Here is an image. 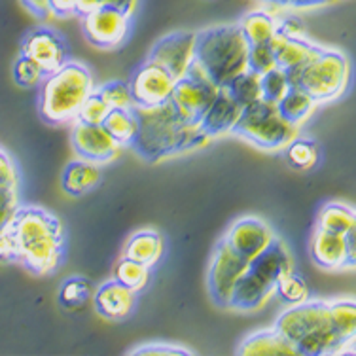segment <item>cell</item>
Instances as JSON below:
<instances>
[{"label": "cell", "instance_id": "6da1fadb", "mask_svg": "<svg viewBox=\"0 0 356 356\" xmlns=\"http://www.w3.org/2000/svg\"><path fill=\"white\" fill-rule=\"evenodd\" d=\"M63 248L61 222L42 207L17 205L14 216L0 232V260L15 261L36 275L55 271Z\"/></svg>", "mask_w": 356, "mask_h": 356}, {"label": "cell", "instance_id": "7a4b0ae2", "mask_svg": "<svg viewBox=\"0 0 356 356\" xmlns=\"http://www.w3.org/2000/svg\"><path fill=\"white\" fill-rule=\"evenodd\" d=\"M138 131L129 148L146 163H158L197 150L211 138L199 124L184 122L171 101L158 106H133Z\"/></svg>", "mask_w": 356, "mask_h": 356}, {"label": "cell", "instance_id": "3957f363", "mask_svg": "<svg viewBox=\"0 0 356 356\" xmlns=\"http://www.w3.org/2000/svg\"><path fill=\"white\" fill-rule=\"evenodd\" d=\"M248 48L237 23L203 29L195 33L192 67L214 88L224 89L248 70Z\"/></svg>", "mask_w": 356, "mask_h": 356}, {"label": "cell", "instance_id": "277c9868", "mask_svg": "<svg viewBox=\"0 0 356 356\" xmlns=\"http://www.w3.org/2000/svg\"><path fill=\"white\" fill-rule=\"evenodd\" d=\"M95 89L93 76L82 63L67 61L42 82L40 114L48 124L74 122L89 93Z\"/></svg>", "mask_w": 356, "mask_h": 356}, {"label": "cell", "instance_id": "5b68a950", "mask_svg": "<svg viewBox=\"0 0 356 356\" xmlns=\"http://www.w3.org/2000/svg\"><path fill=\"white\" fill-rule=\"evenodd\" d=\"M290 86L302 88L315 103L336 101L350 80V63L341 51L324 48L303 69L286 72Z\"/></svg>", "mask_w": 356, "mask_h": 356}, {"label": "cell", "instance_id": "8992f818", "mask_svg": "<svg viewBox=\"0 0 356 356\" xmlns=\"http://www.w3.org/2000/svg\"><path fill=\"white\" fill-rule=\"evenodd\" d=\"M232 133L260 150L275 152L284 150V146L298 137V127L288 124L279 114L275 103L260 99L241 110Z\"/></svg>", "mask_w": 356, "mask_h": 356}, {"label": "cell", "instance_id": "52a82bcc", "mask_svg": "<svg viewBox=\"0 0 356 356\" xmlns=\"http://www.w3.org/2000/svg\"><path fill=\"white\" fill-rule=\"evenodd\" d=\"M286 341L296 345L305 337L332 328L328 315V302L324 300H311L296 303L279 315L273 326Z\"/></svg>", "mask_w": 356, "mask_h": 356}, {"label": "cell", "instance_id": "ba28073f", "mask_svg": "<svg viewBox=\"0 0 356 356\" xmlns=\"http://www.w3.org/2000/svg\"><path fill=\"white\" fill-rule=\"evenodd\" d=\"M216 93L218 89L190 65L188 72L175 82L169 101L184 122L199 124L201 118L205 116L207 108L214 101Z\"/></svg>", "mask_w": 356, "mask_h": 356}, {"label": "cell", "instance_id": "9c48e42d", "mask_svg": "<svg viewBox=\"0 0 356 356\" xmlns=\"http://www.w3.org/2000/svg\"><path fill=\"white\" fill-rule=\"evenodd\" d=\"M131 17L122 10L101 6L91 10L82 17L83 35L91 46L99 49L120 48L131 33Z\"/></svg>", "mask_w": 356, "mask_h": 356}, {"label": "cell", "instance_id": "30bf717a", "mask_svg": "<svg viewBox=\"0 0 356 356\" xmlns=\"http://www.w3.org/2000/svg\"><path fill=\"white\" fill-rule=\"evenodd\" d=\"M248 269V261L243 260L239 254L229 248L226 241L222 239L214 247L209 273H207V286L213 302L222 309H227L229 296L239 281V277Z\"/></svg>", "mask_w": 356, "mask_h": 356}, {"label": "cell", "instance_id": "8fae6325", "mask_svg": "<svg viewBox=\"0 0 356 356\" xmlns=\"http://www.w3.org/2000/svg\"><path fill=\"white\" fill-rule=\"evenodd\" d=\"M175 82L177 80L169 70L146 59L135 70L133 80L129 83L133 103L135 106H144V108L167 103L171 99Z\"/></svg>", "mask_w": 356, "mask_h": 356}, {"label": "cell", "instance_id": "7c38bea8", "mask_svg": "<svg viewBox=\"0 0 356 356\" xmlns=\"http://www.w3.org/2000/svg\"><path fill=\"white\" fill-rule=\"evenodd\" d=\"M195 51V33L192 31H175L159 38L150 49L148 61L156 63L169 70L175 80L182 78L193 63Z\"/></svg>", "mask_w": 356, "mask_h": 356}, {"label": "cell", "instance_id": "4fadbf2b", "mask_svg": "<svg viewBox=\"0 0 356 356\" xmlns=\"http://www.w3.org/2000/svg\"><path fill=\"white\" fill-rule=\"evenodd\" d=\"M70 143L78 158L97 165L110 163L120 150V144L110 137L103 125L82 124V122H74L72 125Z\"/></svg>", "mask_w": 356, "mask_h": 356}, {"label": "cell", "instance_id": "5bb4252c", "mask_svg": "<svg viewBox=\"0 0 356 356\" xmlns=\"http://www.w3.org/2000/svg\"><path fill=\"white\" fill-rule=\"evenodd\" d=\"M226 241L232 250L239 254L243 260L252 261L260 252H264L271 241L275 239L273 229L269 227L267 222L256 216H247V218L237 220L229 229H227Z\"/></svg>", "mask_w": 356, "mask_h": 356}, {"label": "cell", "instance_id": "9a60e30c", "mask_svg": "<svg viewBox=\"0 0 356 356\" xmlns=\"http://www.w3.org/2000/svg\"><path fill=\"white\" fill-rule=\"evenodd\" d=\"M21 55H27L29 59L38 63L46 74L54 72L67 63V46L63 36L49 27L33 29L21 46Z\"/></svg>", "mask_w": 356, "mask_h": 356}, {"label": "cell", "instance_id": "2e32d148", "mask_svg": "<svg viewBox=\"0 0 356 356\" xmlns=\"http://www.w3.org/2000/svg\"><path fill=\"white\" fill-rule=\"evenodd\" d=\"M311 258L316 266L326 271H336V269H353L356 260H353L347 250V241L345 235L324 232L315 227L313 237H311Z\"/></svg>", "mask_w": 356, "mask_h": 356}, {"label": "cell", "instance_id": "e0dca14e", "mask_svg": "<svg viewBox=\"0 0 356 356\" xmlns=\"http://www.w3.org/2000/svg\"><path fill=\"white\" fill-rule=\"evenodd\" d=\"M248 271L269 286H275V282L281 277L294 271V260L288 252L286 245L279 237H275L264 252L248 261Z\"/></svg>", "mask_w": 356, "mask_h": 356}, {"label": "cell", "instance_id": "ac0fdd59", "mask_svg": "<svg viewBox=\"0 0 356 356\" xmlns=\"http://www.w3.org/2000/svg\"><path fill=\"white\" fill-rule=\"evenodd\" d=\"M91 298L97 313L106 321H124L135 309V292L116 279L101 284Z\"/></svg>", "mask_w": 356, "mask_h": 356}, {"label": "cell", "instance_id": "d6986e66", "mask_svg": "<svg viewBox=\"0 0 356 356\" xmlns=\"http://www.w3.org/2000/svg\"><path fill=\"white\" fill-rule=\"evenodd\" d=\"M273 294L275 286L266 284L247 269L233 286L227 309L239 311V313H252V311L264 307Z\"/></svg>", "mask_w": 356, "mask_h": 356}, {"label": "cell", "instance_id": "ffe728a7", "mask_svg": "<svg viewBox=\"0 0 356 356\" xmlns=\"http://www.w3.org/2000/svg\"><path fill=\"white\" fill-rule=\"evenodd\" d=\"M239 114L241 108L233 103L232 97L227 95L224 89H218V93L214 97L211 106L207 108L205 116L201 118L199 125L209 138L222 137V135L232 133Z\"/></svg>", "mask_w": 356, "mask_h": 356}, {"label": "cell", "instance_id": "44dd1931", "mask_svg": "<svg viewBox=\"0 0 356 356\" xmlns=\"http://www.w3.org/2000/svg\"><path fill=\"white\" fill-rule=\"evenodd\" d=\"M103 175L99 165L86 161V159H74L65 167L61 175L63 192L70 197H82L86 193L93 192L101 184Z\"/></svg>", "mask_w": 356, "mask_h": 356}, {"label": "cell", "instance_id": "7402d4cb", "mask_svg": "<svg viewBox=\"0 0 356 356\" xmlns=\"http://www.w3.org/2000/svg\"><path fill=\"white\" fill-rule=\"evenodd\" d=\"M241 356H296L294 345L286 341L275 328L260 330L247 336L237 347Z\"/></svg>", "mask_w": 356, "mask_h": 356}, {"label": "cell", "instance_id": "603a6c76", "mask_svg": "<svg viewBox=\"0 0 356 356\" xmlns=\"http://www.w3.org/2000/svg\"><path fill=\"white\" fill-rule=\"evenodd\" d=\"M322 46L305 38H288L281 48L275 51L277 67L284 72H294L303 69L309 61H313L316 55L322 51Z\"/></svg>", "mask_w": 356, "mask_h": 356}, {"label": "cell", "instance_id": "cb8c5ba5", "mask_svg": "<svg viewBox=\"0 0 356 356\" xmlns=\"http://www.w3.org/2000/svg\"><path fill=\"white\" fill-rule=\"evenodd\" d=\"M163 254V237L156 229H140L131 235L124 248V258L154 267Z\"/></svg>", "mask_w": 356, "mask_h": 356}, {"label": "cell", "instance_id": "d4e9b609", "mask_svg": "<svg viewBox=\"0 0 356 356\" xmlns=\"http://www.w3.org/2000/svg\"><path fill=\"white\" fill-rule=\"evenodd\" d=\"M315 104V101H313L302 88L290 86L286 93L281 97V101L275 103V106H277L279 114L286 120L288 124L300 127V125L313 114Z\"/></svg>", "mask_w": 356, "mask_h": 356}, {"label": "cell", "instance_id": "484cf974", "mask_svg": "<svg viewBox=\"0 0 356 356\" xmlns=\"http://www.w3.org/2000/svg\"><path fill=\"white\" fill-rule=\"evenodd\" d=\"M241 33L248 42V46H258V44H267L277 33V17L269 14L267 10H256L243 15L237 23Z\"/></svg>", "mask_w": 356, "mask_h": 356}, {"label": "cell", "instance_id": "4316f807", "mask_svg": "<svg viewBox=\"0 0 356 356\" xmlns=\"http://www.w3.org/2000/svg\"><path fill=\"white\" fill-rule=\"evenodd\" d=\"M355 209L345 203H326L316 216V227L324 232L345 235L355 229Z\"/></svg>", "mask_w": 356, "mask_h": 356}, {"label": "cell", "instance_id": "83f0119b", "mask_svg": "<svg viewBox=\"0 0 356 356\" xmlns=\"http://www.w3.org/2000/svg\"><path fill=\"white\" fill-rule=\"evenodd\" d=\"M101 125L108 131L110 137L120 144V148L129 146L133 143V138L137 137L138 122L133 108H112Z\"/></svg>", "mask_w": 356, "mask_h": 356}, {"label": "cell", "instance_id": "f1b7e54d", "mask_svg": "<svg viewBox=\"0 0 356 356\" xmlns=\"http://www.w3.org/2000/svg\"><path fill=\"white\" fill-rule=\"evenodd\" d=\"M224 91L232 97L233 103L237 104L241 110L247 108V106L261 99L260 74H256L252 70H247V72L237 76L227 88H224Z\"/></svg>", "mask_w": 356, "mask_h": 356}, {"label": "cell", "instance_id": "f546056e", "mask_svg": "<svg viewBox=\"0 0 356 356\" xmlns=\"http://www.w3.org/2000/svg\"><path fill=\"white\" fill-rule=\"evenodd\" d=\"M328 315L332 328L343 339L355 337L356 334V303L353 298H343L328 302Z\"/></svg>", "mask_w": 356, "mask_h": 356}, {"label": "cell", "instance_id": "4dcf8cb0", "mask_svg": "<svg viewBox=\"0 0 356 356\" xmlns=\"http://www.w3.org/2000/svg\"><path fill=\"white\" fill-rule=\"evenodd\" d=\"M284 158L288 165L296 169V171H309L318 163V148L316 143L309 140V138H292L290 143L284 146Z\"/></svg>", "mask_w": 356, "mask_h": 356}, {"label": "cell", "instance_id": "1f68e13d", "mask_svg": "<svg viewBox=\"0 0 356 356\" xmlns=\"http://www.w3.org/2000/svg\"><path fill=\"white\" fill-rule=\"evenodd\" d=\"M114 279L137 294L146 286V282L150 279V267L143 266L135 260H129V258H122L118 261Z\"/></svg>", "mask_w": 356, "mask_h": 356}, {"label": "cell", "instance_id": "d6a6232c", "mask_svg": "<svg viewBox=\"0 0 356 356\" xmlns=\"http://www.w3.org/2000/svg\"><path fill=\"white\" fill-rule=\"evenodd\" d=\"M275 292L288 305L302 303L309 298L307 282H305L302 275H298L296 271H290V273H286L284 277H281L279 281L275 282Z\"/></svg>", "mask_w": 356, "mask_h": 356}, {"label": "cell", "instance_id": "836d02e7", "mask_svg": "<svg viewBox=\"0 0 356 356\" xmlns=\"http://www.w3.org/2000/svg\"><path fill=\"white\" fill-rule=\"evenodd\" d=\"M91 300V286L83 277H70L59 290V302L67 309H80Z\"/></svg>", "mask_w": 356, "mask_h": 356}, {"label": "cell", "instance_id": "e575fe53", "mask_svg": "<svg viewBox=\"0 0 356 356\" xmlns=\"http://www.w3.org/2000/svg\"><path fill=\"white\" fill-rule=\"evenodd\" d=\"M288 88H290V82H288L286 72L279 67L260 74V93L261 99L267 103L281 101V97L286 93Z\"/></svg>", "mask_w": 356, "mask_h": 356}, {"label": "cell", "instance_id": "d590c367", "mask_svg": "<svg viewBox=\"0 0 356 356\" xmlns=\"http://www.w3.org/2000/svg\"><path fill=\"white\" fill-rule=\"evenodd\" d=\"M46 70L38 63L29 59L27 55H19L14 63V80L19 88H36L44 82Z\"/></svg>", "mask_w": 356, "mask_h": 356}, {"label": "cell", "instance_id": "8d00e7d4", "mask_svg": "<svg viewBox=\"0 0 356 356\" xmlns=\"http://www.w3.org/2000/svg\"><path fill=\"white\" fill-rule=\"evenodd\" d=\"M108 103L104 101L103 95L93 89L89 97L86 99V103L82 104V108L78 112V116H76L74 122H82V124H91V125H101L104 122V118L110 112Z\"/></svg>", "mask_w": 356, "mask_h": 356}, {"label": "cell", "instance_id": "74e56055", "mask_svg": "<svg viewBox=\"0 0 356 356\" xmlns=\"http://www.w3.org/2000/svg\"><path fill=\"white\" fill-rule=\"evenodd\" d=\"M95 89L103 95V99L108 103L110 108H133V97H131L129 83L122 82V80H114V82H106L103 86H95Z\"/></svg>", "mask_w": 356, "mask_h": 356}, {"label": "cell", "instance_id": "f35d334b", "mask_svg": "<svg viewBox=\"0 0 356 356\" xmlns=\"http://www.w3.org/2000/svg\"><path fill=\"white\" fill-rule=\"evenodd\" d=\"M275 67H277L275 51L269 44H258V46L248 48V70H252L256 74H264Z\"/></svg>", "mask_w": 356, "mask_h": 356}, {"label": "cell", "instance_id": "ab89813d", "mask_svg": "<svg viewBox=\"0 0 356 356\" xmlns=\"http://www.w3.org/2000/svg\"><path fill=\"white\" fill-rule=\"evenodd\" d=\"M127 355H152V356H190L195 355L192 349H184L180 347L177 343H163V341H154V343H146L143 347H137V349L127 350Z\"/></svg>", "mask_w": 356, "mask_h": 356}, {"label": "cell", "instance_id": "60d3db41", "mask_svg": "<svg viewBox=\"0 0 356 356\" xmlns=\"http://www.w3.org/2000/svg\"><path fill=\"white\" fill-rule=\"evenodd\" d=\"M17 209V192L15 182H0V232L6 227L10 218Z\"/></svg>", "mask_w": 356, "mask_h": 356}, {"label": "cell", "instance_id": "b9f144b4", "mask_svg": "<svg viewBox=\"0 0 356 356\" xmlns=\"http://www.w3.org/2000/svg\"><path fill=\"white\" fill-rule=\"evenodd\" d=\"M277 31L286 36V38H305L307 36L305 25H303V21L298 15L277 17Z\"/></svg>", "mask_w": 356, "mask_h": 356}, {"label": "cell", "instance_id": "7bdbcfd3", "mask_svg": "<svg viewBox=\"0 0 356 356\" xmlns=\"http://www.w3.org/2000/svg\"><path fill=\"white\" fill-rule=\"evenodd\" d=\"M264 2L281 8H290V10H313V8L330 6L336 0H264Z\"/></svg>", "mask_w": 356, "mask_h": 356}, {"label": "cell", "instance_id": "ee69618b", "mask_svg": "<svg viewBox=\"0 0 356 356\" xmlns=\"http://www.w3.org/2000/svg\"><path fill=\"white\" fill-rule=\"evenodd\" d=\"M0 182H15V172L12 161L4 152L0 150Z\"/></svg>", "mask_w": 356, "mask_h": 356}, {"label": "cell", "instance_id": "f6af8a7d", "mask_svg": "<svg viewBox=\"0 0 356 356\" xmlns=\"http://www.w3.org/2000/svg\"><path fill=\"white\" fill-rule=\"evenodd\" d=\"M23 6L27 8L31 14L38 17V19H48V8H46V0H21Z\"/></svg>", "mask_w": 356, "mask_h": 356}]
</instances>
